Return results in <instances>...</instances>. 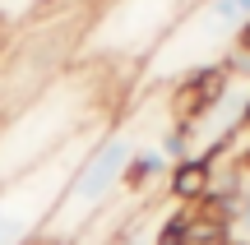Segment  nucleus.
<instances>
[{
	"label": "nucleus",
	"mask_w": 250,
	"mask_h": 245,
	"mask_svg": "<svg viewBox=\"0 0 250 245\" xmlns=\"http://www.w3.org/2000/svg\"><path fill=\"white\" fill-rule=\"evenodd\" d=\"M121 74L107 65L74 60L56 74L37 97L0 120V181L42 167L46 157L65 153L83 134H98L121 116Z\"/></svg>",
	"instance_id": "1"
},
{
	"label": "nucleus",
	"mask_w": 250,
	"mask_h": 245,
	"mask_svg": "<svg viewBox=\"0 0 250 245\" xmlns=\"http://www.w3.org/2000/svg\"><path fill=\"white\" fill-rule=\"evenodd\" d=\"M148 134V102H134L125 107L107 130L88 144V153L79 157V167L70 171L61 190V204H56L51 222L42 231V245H74L83 231L93 227V218L111 208V204L125 194V176H130V162L139 153V144Z\"/></svg>",
	"instance_id": "2"
},
{
	"label": "nucleus",
	"mask_w": 250,
	"mask_h": 245,
	"mask_svg": "<svg viewBox=\"0 0 250 245\" xmlns=\"http://www.w3.org/2000/svg\"><path fill=\"white\" fill-rule=\"evenodd\" d=\"M195 5L199 0H93V14L79 37V60L107 65L130 79Z\"/></svg>",
	"instance_id": "3"
},
{
	"label": "nucleus",
	"mask_w": 250,
	"mask_h": 245,
	"mask_svg": "<svg viewBox=\"0 0 250 245\" xmlns=\"http://www.w3.org/2000/svg\"><path fill=\"white\" fill-rule=\"evenodd\" d=\"M246 28H250V0H199L167 33V42L144 60V70L134 79L144 88H153V83H176L190 70L218 65Z\"/></svg>",
	"instance_id": "4"
},
{
	"label": "nucleus",
	"mask_w": 250,
	"mask_h": 245,
	"mask_svg": "<svg viewBox=\"0 0 250 245\" xmlns=\"http://www.w3.org/2000/svg\"><path fill=\"white\" fill-rule=\"evenodd\" d=\"M98 134H83L65 153L46 157L42 167L14 176V181H0V245H42V231L51 222L56 204H61L65 181H70V171L79 167V157L88 153V144Z\"/></svg>",
	"instance_id": "5"
},
{
	"label": "nucleus",
	"mask_w": 250,
	"mask_h": 245,
	"mask_svg": "<svg viewBox=\"0 0 250 245\" xmlns=\"http://www.w3.org/2000/svg\"><path fill=\"white\" fill-rule=\"evenodd\" d=\"M208 208H218V245H250V167L246 162L236 185Z\"/></svg>",
	"instance_id": "6"
},
{
	"label": "nucleus",
	"mask_w": 250,
	"mask_h": 245,
	"mask_svg": "<svg viewBox=\"0 0 250 245\" xmlns=\"http://www.w3.org/2000/svg\"><path fill=\"white\" fill-rule=\"evenodd\" d=\"M61 5V0H0V37L19 33V28L37 23L42 14H51V9Z\"/></svg>",
	"instance_id": "7"
}]
</instances>
